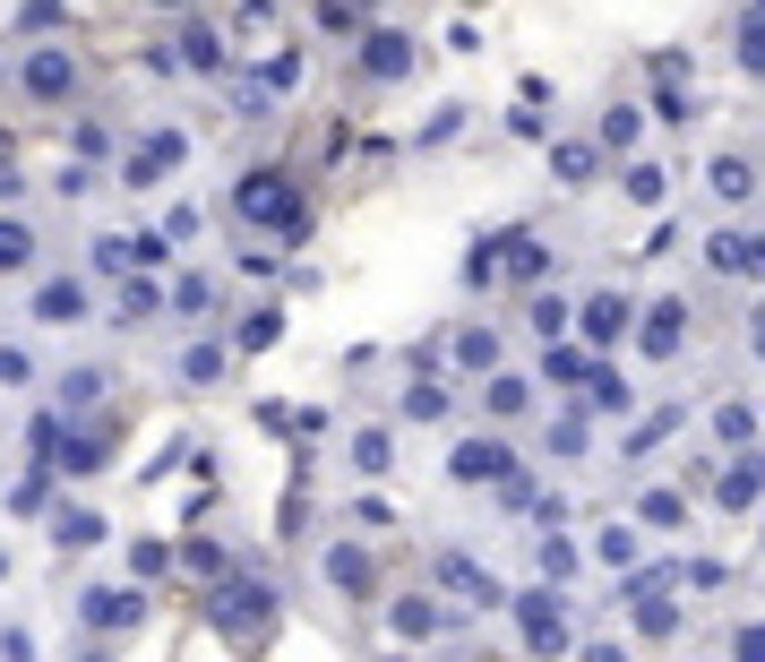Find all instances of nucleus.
<instances>
[{
	"label": "nucleus",
	"instance_id": "nucleus-22",
	"mask_svg": "<svg viewBox=\"0 0 765 662\" xmlns=\"http://www.w3.org/2000/svg\"><path fill=\"white\" fill-rule=\"evenodd\" d=\"M405 413H414V422H439V413H447V388H405Z\"/></svg>",
	"mask_w": 765,
	"mask_h": 662
},
{
	"label": "nucleus",
	"instance_id": "nucleus-2",
	"mask_svg": "<svg viewBox=\"0 0 765 662\" xmlns=\"http://www.w3.org/2000/svg\"><path fill=\"white\" fill-rule=\"evenodd\" d=\"M447 473H456V482H508V473H516V448H508V439H456Z\"/></svg>",
	"mask_w": 765,
	"mask_h": 662
},
{
	"label": "nucleus",
	"instance_id": "nucleus-13",
	"mask_svg": "<svg viewBox=\"0 0 765 662\" xmlns=\"http://www.w3.org/2000/svg\"><path fill=\"white\" fill-rule=\"evenodd\" d=\"M637 138H645L637 103H610V112H603V147H619V156H628V147H637Z\"/></svg>",
	"mask_w": 765,
	"mask_h": 662
},
{
	"label": "nucleus",
	"instance_id": "nucleus-6",
	"mask_svg": "<svg viewBox=\"0 0 765 662\" xmlns=\"http://www.w3.org/2000/svg\"><path fill=\"white\" fill-rule=\"evenodd\" d=\"M705 181H714V199H723V207H748V199H757V164H748V156H714Z\"/></svg>",
	"mask_w": 765,
	"mask_h": 662
},
{
	"label": "nucleus",
	"instance_id": "nucleus-14",
	"mask_svg": "<svg viewBox=\"0 0 765 662\" xmlns=\"http://www.w3.org/2000/svg\"><path fill=\"white\" fill-rule=\"evenodd\" d=\"M456 362H465V370H499V335H490V328H465V335H456Z\"/></svg>",
	"mask_w": 765,
	"mask_h": 662
},
{
	"label": "nucleus",
	"instance_id": "nucleus-10",
	"mask_svg": "<svg viewBox=\"0 0 765 662\" xmlns=\"http://www.w3.org/2000/svg\"><path fill=\"white\" fill-rule=\"evenodd\" d=\"M594 164H603V147H585V138H559V147H550V172H559L568 190H585V181H594Z\"/></svg>",
	"mask_w": 765,
	"mask_h": 662
},
{
	"label": "nucleus",
	"instance_id": "nucleus-15",
	"mask_svg": "<svg viewBox=\"0 0 765 662\" xmlns=\"http://www.w3.org/2000/svg\"><path fill=\"white\" fill-rule=\"evenodd\" d=\"M714 431H723V439H732V448H748V439H757V404H723V413H714Z\"/></svg>",
	"mask_w": 765,
	"mask_h": 662
},
{
	"label": "nucleus",
	"instance_id": "nucleus-25",
	"mask_svg": "<svg viewBox=\"0 0 765 662\" xmlns=\"http://www.w3.org/2000/svg\"><path fill=\"white\" fill-rule=\"evenodd\" d=\"M27 250H34L27 232H18V224H0V267H27Z\"/></svg>",
	"mask_w": 765,
	"mask_h": 662
},
{
	"label": "nucleus",
	"instance_id": "nucleus-11",
	"mask_svg": "<svg viewBox=\"0 0 765 662\" xmlns=\"http://www.w3.org/2000/svg\"><path fill=\"white\" fill-rule=\"evenodd\" d=\"M490 413H499V422H516V413H525V404H534V379H516V370H490Z\"/></svg>",
	"mask_w": 765,
	"mask_h": 662
},
{
	"label": "nucleus",
	"instance_id": "nucleus-23",
	"mask_svg": "<svg viewBox=\"0 0 765 662\" xmlns=\"http://www.w3.org/2000/svg\"><path fill=\"white\" fill-rule=\"evenodd\" d=\"M594 551H603V560H610V568H628V560H637V533H628V525H610V533H603V542H594Z\"/></svg>",
	"mask_w": 765,
	"mask_h": 662
},
{
	"label": "nucleus",
	"instance_id": "nucleus-24",
	"mask_svg": "<svg viewBox=\"0 0 765 662\" xmlns=\"http://www.w3.org/2000/svg\"><path fill=\"white\" fill-rule=\"evenodd\" d=\"M568 568H576V551L559 542V525H550V533H543V576H568Z\"/></svg>",
	"mask_w": 765,
	"mask_h": 662
},
{
	"label": "nucleus",
	"instance_id": "nucleus-21",
	"mask_svg": "<svg viewBox=\"0 0 765 662\" xmlns=\"http://www.w3.org/2000/svg\"><path fill=\"white\" fill-rule=\"evenodd\" d=\"M327 576H336V585H352V594H361V585H370V560H361V551H327Z\"/></svg>",
	"mask_w": 765,
	"mask_h": 662
},
{
	"label": "nucleus",
	"instance_id": "nucleus-1",
	"mask_svg": "<svg viewBox=\"0 0 765 662\" xmlns=\"http://www.w3.org/2000/svg\"><path fill=\"white\" fill-rule=\"evenodd\" d=\"M705 267H714V275H732V284H765V232L723 224L714 241H705Z\"/></svg>",
	"mask_w": 765,
	"mask_h": 662
},
{
	"label": "nucleus",
	"instance_id": "nucleus-8",
	"mask_svg": "<svg viewBox=\"0 0 765 662\" xmlns=\"http://www.w3.org/2000/svg\"><path fill=\"white\" fill-rule=\"evenodd\" d=\"M361 69H370V78H405V69H414V34H370V43H361Z\"/></svg>",
	"mask_w": 765,
	"mask_h": 662
},
{
	"label": "nucleus",
	"instance_id": "nucleus-5",
	"mask_svg": "<svg viewBox=\"0 0 765 662\" xmlns=\"http://www.w3.org/2000/svg\"><path fill=\"white\" fill-rule=\"evenodd\" d=\"M516 620H525V645H568V620H559V602L550 594H516Z\"/></svg>",
	"mask_w": 765,
	"mask_h": 662
},
{
	"label": "nucleus",
	"instance_id": "nucleus-26",
	"mask_svg": "<svg viewBox=\"0 0 765 662\" xmlns=\"http://www.w3.org/2000/svg\"><path fill=\"white\" fill-rule=\"evenodd\" d=\"M732 654H748V662H757V654H765V629H739V636H732Z\"/></svg>",
	"mask_w": 765,
	"mask_h": 662
},
{
	"label": "nucleus",
	"instance_id": "nucleus-16",
	"mask_svg": "<svg viewBox=\"0 0 765 662\" xmlns=\"http://www.w3.org/2000/svg\"><path fill=\"white\" fill-rule=\"evenodd\" d=\"M679 516H688V499H679V491H645L637 499V525H679Z\"/></svg>",
	"mask_w": 765,
	"mask_h": 662
},
{
	"label": "nucleus",
	"instance_id": "nucleus-3",
	"mask_svg": "<svg viewBox=\"0 0 765 662\" xmlns=\"http://www.w3.org/2000/svg\"><path fill=\"white\" fill-rule=\"evenodd\" d=\"M628 293H585V310H576V328H585V344H619L628 335Z\"/></svg>",
	"mask_w": 765,
	"mask_h": 662
},
{
	"label": "nucleus",
	"instance_id": "nucleus-20",
	"mask_svg": "<svg viewBox=\"0 0 765 662\" xmlns=\"http://www.w3.org/2000/svg\"><path fill=\"white\" fill-rule=\"evenodd\" d=\"M396 636H439V611H430V602H396Z\"/></svg>",
	"mask_w": 765,
	"mask_h": 662
},
{
	"label": "nucleus",
	"instance_id": "nucleus-18",
	"mask_svg": "<svg viewBox=\"0 0 765 662\" xmlns=\"http://www.w3.org/2000/svg\"><path fill=\"white\" fill-rule=\"evenodd\" d=\"M663 190H670L663 164H628V199H637V207H663Z\"/></svg>",
	"mask_w": 765,
	"mask_h": 662
},
{
	"label": "nucleus",
	"instance_id": "nucleus-4",
	"mask_svg": "<svg viewBox=\"0 0 765 662\" xmlns=\"http://www.w3.org/2000/svg\"><path fill=\"white\" fill-rule=\"evenodd\" d=\"M439 585H447V594H465V602H481V611H490V602H508V585H499L490 568H474L465 551H447V560H439Z\"/></svg>",
	"mask_w": 765,
	"mask_h": 662
},
{
	"label": "nucleus",
	"instance_id": "nucleus-19",
	"mask_svg": "<svg viewBox=\"0 0 765 662\" xmlns=\"http://www.w3.org/2000/svg\"><path fill=\"white\" fill-rule=\"evenodd\" d=\"M352 464H361V473H387V464H396L387 431H352Z\"/></svg>",
	"mask_w": 765,
	"mask_h": 662
},
{
	"label": "nucleus",
	"instance_id": "nucleus-17",
	"mask_svg": "<svg viewBox=\"0 0 765 662\" xmlns=\"http://www.w3.org/2000/svg\"><path fill=\"white\" fill-rule=\"evenodd\" d=\"M739 69H748V78H765V18H757V9L739 18Z\"/></svg>",
	"mask_w": 765,
	"mask_h": 662
},
{
	"label": "nucleus",
	"instance_id": "nucleus-9",
	"mask_svg": "<svg viewBox=\"0 0 765 662\" xmlns=\"http://www.w3.org/2000/svg\"><path fill=\"white\" fill-rule=\"evenodd\" d=\"M757 491H765V457H739L732 473L714 482V499H723V508H757Z\"/></svg>",
	"mask_w": 765,
	"mask_h": 662
},
{
	"label": "nucleus",
	"instance_id": "nucleus-7",
	"mask_svg": "<svg viewBox=\"0 0 765 662\" xmlns=\"http://www.w3.org/2000/svg\"><path fill=\"white\" fill-rule=\"evenodd\" d=\"M645 319H654V328H645V353L670 362V353H679V335H688V301H654Z\"/></svg>",
	"mask_w": 765,
	"mask_h": 662
},
{
	"label": "nucleus",
	"instance_id": "nucleus-12",
	"mask_svg": "<svg viewBox=\"0 0 765 662\" xmlns=\"http://www.w3.org/2000/svg\"><path fill=\"white\" fill-rule=\"evenodd\" d=\"M568 319H576V310H568L559 293H534V310H525V328L543 335V344H550V335H568Z\"/></svg>",
	"mask_w": 765,
	"mask_h": 662
}]
</instances>
